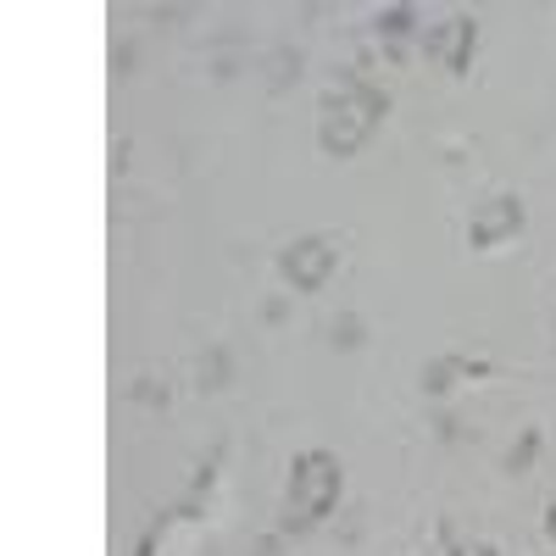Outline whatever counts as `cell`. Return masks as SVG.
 <instances>
[{"label":"cell","instance_id":"1","mask_svg":"<svg viewBox=\"0 0 556 556\" xmlns=\"http://www.w3.org/2000/svg\"><path fill=\"white\" fill-rule=\"evenodd\" d=\"M384 112H390L384 89L367 84V78H351V84L329 89V96L317 101V146L329 156H356Z\"/></svg>","mask_w":556,"mask_h":556},{"label":"cell","instance_id":"2","mask_svg":"<svg viewBox=\"0 0 556 556\" xmlns=\"http://www.w3.org/2000/svg\"><path fill=\"white\" fill-rule=\"evenodd\" d=\"M340 456L334 451H301L290 462V529H312L334 513L340 501Z\"/></svg>","mask_w":556,"mask_h":556},{"label":"cell","instance_id":"3","mask_svg":"<svg viewBox=\"0 0 556 556\" xmlns=\"http://www.w3.org/2000/svg\"><path fill=\"white\" fill-rule=\"evenodd\" d=\"M334 262H340L334 240H317V235H312V240H295V245L278 251V273H285V285H290V290H301V295H312V290L329 285Z\"/></svg>","mask_w":556,"mask_h":556},{"label":"cell","instance_id":"4","mask_svg":"<svg viewBox=\"0 0 556 556\" xmlns=\"http://www.w3.org/2000/svg\"><path fill=\"white\" fill-rule=\"evenodd\" d=\"M429 45V56L445 67V73H468L473 67V45H479V23L468 12H456L445 23H434V34L424 39Z\"/></svg>","mask_w":556,"mask_h":556},{"label":"cell","instance_id":"5","mask_svg":"<svg viewBox=\"0 0 556 556\" xmlns=\"http://www.w3.org/2000/svg\"><path fill=\"white\" fill-rule=\"evenodd\" d=\"M513 235H523V201H518V195L484 201L479 217H473V228H468V240H473L479 251H490V245H501V240H513Z\"/></svg>","mask_w":556,"mask_h":556},{"label":"cell","instance_id":"6","mask_svg":"<svg viewBox=\"0 0 556 556\" xmlns=\"http://www.w3.org/2000/svg\"><path fill=\"white\" fill-rule=\"evenodd\" d=\"M412 28H417V7H384L379 12V39L390 45V56H401V45H406Z\"/></svg>","mask_w":556,"mask_h":556},{"label":"cell","instance_id":"7","mask_svg":"<svg viewBox=\"0 0 556 556\" xmlns=\"http://www.w3.org/2000/svg\"><path fill=\"white\" fill-rule=\"evenodd\" d=\"M534 445H540V434H529V440H523V445L513 451V473H523L529 462H534Z\"/></svg>","mask_w":556,"mask_h":556},{"label":"cell","instance_id":"8","mask_svg":"<svg viewBox=\"0 0 556 556\" xmlns=\"http://www.w3.org/2000/svg\"><path fill=\"white\" fill-rule=\"evenodd\" d=\"M456 556H495V545H462Z\"/></svg>","mask_w":556,"mask_h":556},{"label":"cell","instance_id":"9","mask_svg":"<svg viewBox=\"0 0 556 556\" xmlns=\"http://www.w3.org/2000/svg\"><path fill=\"white\" fill-rule=\"evenodd\" d=\"M545 534H551V545H556V501L545 506Z\"/></svg>","mask_w":556,"mask_h":556}]
</instances>
